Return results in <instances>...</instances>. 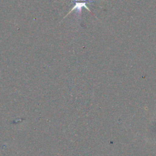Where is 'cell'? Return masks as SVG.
I'll return each mask as SVG.
<instances>
[{
	"label": "cell",
	"instance_id": "1",
	"mask_svg": "<svg viewBox=\"0 0 156 156\" xmlns=\"http://www.w3.org/2000/svg\"><path fill=\"white\" fill-rule=\"evenodd\" d=\"M86 2H76V4H74V7L72 8V9L68 12V13L67 15H68L69 13H71L72 11L74 10H78L79 12H80L81 11V9H82V7H85V9H87L88 11H90V10L88 8V7L86 5Z\"/></svg>",
	"mask_w": 156,
	"mask_h": 156
}]
</instances>
